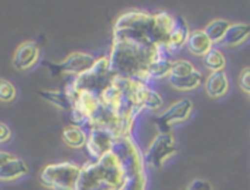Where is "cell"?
<instances>
[{
    "instance_id": "obj_1",
    "label": "cell",
    "mask_w": 250,
    "mask_h": 190,
    "mask_svg": "<svg viewBox=\"0 0 250 190\" xmlns=\"http://www.w3.org/2000/svg\"><path fill=\"white\" fill-rule=\"evenodd\" d=\"M107 57L113 74L148 84L151 64L161 58H172V53L164 46L119 40L112 41L110 54Z\"/></svg>"
},
{
    "instance_id": "obj_2",
    "label": "cell",
    "mask_w": 250,
    "mask_h": 190,
    "mask_svg": "<svg viewBox=\"0 0 250 190\" xmlns=\"http://www.w3.org/2000/svg\"><path fill=\"white\" fill-rule=\"evenodd\" d=\"M127 173L113 150L81 167L75 190H125Z\"/></svg>"
},
{
    "instance_id": "obj_3",
    "label": "cell",
    "mask_w": 250,
    "mask_h": 190,
    "mask_svg": "<svg viewBox=\"0 0 250 190\" xmlns=\"http://www.w3.org/2000/svg\"><path fill=\"white\" fill-rule=\"evenodd\" d=\"M119 40L160 46L156 34V16L136 9L122 13L113 24V41Z\"/></svg>"
},
{
    "instance_id": "obj_4",
    "label": "cell",
    "mask_w": 250,
    "mask_h": 190,
    "mask_svg": "<svg viewBox=\"0 0 250 190\" xmlns=\"http://www.w3.org/2000/svg\"><path fill=\"white\" fill-rule=\"evenodd\" d=\"M115 75L116 74H113L110 71L109 57L104 55L101 58H96L92 68H89L88 71H85V72H82L79 75H75L69 84L77 91L91 93V94L101 96L102 93L112 84Z\"/></svg>"
},
{
    "instance_id": "obj_5",
    "label": "cell",
    "mask_w": 250,
    "mask_h": 190,
    "mask_svg": "<svg viewBox=\"0 0 250 190\" xmlns=\"http://www.w3.org/2000/svg\"><path fill=\"white\" fill-rule=\"evenodd\" d=\"M81 175V166L74 162L53 163L40 173V183L50 190H75Z\"/></svg>"
},
{
    "instance_id": "obj_6",
    "label": "cell",
    "mask_w": 250,
    "mask_h": 190,
    "mask_svg": "<svg viewBox=\"0 0 250 190\" xmlns=\"http://www.w3.org/2000/svg\"><path fill=\"white\" fill-rule=\"evenodd\" d=\"M177 152H178V145L171 132H166V134L160 132L143 153V158L146 165H150L156 169H161L164 163Z\"/></svg>"
},
{
    "instance_id": "obj_7",
    "label": "cell",
    "mask_w": 250,
    "mask_h": 190,
    "mask_svg": "<svg viewBox=\"0 0 250 190\" xmlns=\"http://www.w3.org/2000/svg\"><path fill=\"white\" fill-rule=\"evenodd\" d=\"M96 58L92 54L88 53H72L69 57H66L62 63H50V61H44L42 66L50 70L51 75L57 77L61 74L66 75H79L85 71H88L89 68H92L95 64Z\"/></svg>"
},
{
    "instance_id": "obj_8",
    "label": "cell",
    "mask_w": 250,
    "mask_h": 190,
    "mask_svg": "<svg viewBox=\"0 0 250 190\" xmlns=\"http://www.w3.org/2000/svg\"><path fill=\"white\" fill-rule=\"evenodd\" d=\"M192 102L191 99L184 98L175 104H172L168 109H166L160 117L154 118L153 121L157 125L160 132H171V128L175 123L185 122L192 114Z\"/></svg>"
},
{
    "instance_id": "obj_9",
    "label": "cell",
    "mask_w": 250,
    "mask_h": 190,
    "mask_svg": "<svg viewBox=\"0 0 250 190\" xmlns=\"http://www.w3.org/2000/svg\"><path fill=\"white\" fill-rule=\"evenodd\" d=\"M115 141H116V136L110 131L104 129V128H93L88 134V141L85 146L93 161H98L107 152L112 150Z\"/></svg>"
},
{
    "instance_id": "obj_10",
    "label": "cell",
    "mask_w": 250,
    "mask_h": 190,
    "mask_svg": "<svg viewBox=\"0 0 250 190\" xmlns=\"http://www.w3.org/2000/svg\"><path fill=\"white\" fill-rule=\"evenodd\" d=\"M40 58L39 43L26 41L19 46L13 57V67L17 71H27L37 64Z\"/></svg>"
},
{
    "instance_id": "obj_11",
    "label": "cell",
    "mask_w": 250,
    "mask_h": 190,
    "mask_svg": "<svg viewBox=\"0 0 250 190\" xmlns=\"http://www.w3.org/2000/svg\"><path fill=\"white\" fill-rule=\"evenodd\" d=\"M189 28H188V24L185 22V19L183 16H175V22H174V28H172L171 34H170V39H168V50L171 53H175V51H180L185 44H187V40L189 37Z\"/></svg>"
},
{
    "instance_id": "obj_12",
    "label": "cell",
    "mask_w": 250,
    "mask_h": 190,
    "mask_svg": "<svg viewBox=\"0 0 250 190\" xmlns=\"http://www.w3.org/2000/svg\"><path fill=\"white\" fill-rule=\"evenodd\" d=\"M207 94L211 98H221L229 91V80L225 71H212L205 81Z\"/></svg>"
},
{
    "instance_id": "obj_13",
    "label": "cell",
    "mask_w": 250,
    "mask_h": 190,
    "mask_svg": "<svg viewBox=\"0 0 250 190\" xmlns=\"http://www.w3.org/2000/svg\"><path fill=\"white\" fill-rule=\"evenodd\" d=\"M185 46L191 54L197 55V57H204L211 50L213 44L204 30H195L192 33H189V37H188Z\"/></svg>"
},
{
    "instance_id": "obj_14",
    "label": "cell",
    "mask_w": 250,
    "mask_h": 190,
    "mask_svg": "<svg viewBox=\"0 0 250 190\" xmlns=\"http://www.w3.org/2000/svg\"><path fill=\"white\" fill-rule=\"evenodd\" d=\"M28 173V167L26 162L20 158L10 159L9 162H6L3 166H0V180L1 182H10L16 180L19 177L24 176Z\"/></svg>"
},
{
    "instance_id": "obj_15",
    "label": "cell",
    "mask_w": 250,
    "mask_h": 190,
    "mask_svg": "<svg viewBox=\"0 0 250 190\" xmlns=\"http://www.w3.org/2000/svg\"><path fill=\"white\" fill-rule=\"evenodd\" d=\"M168 81L171 84V87H174L175 90H180V91H192L198 88L202 81H204V75L201 71H192L191 74L188 75H183V77H175V75H170L168 77Z\"/></svg>"
},
{
    "instance_id": "obj_16",
    "label": "cell",
    "mask_w": 250,
    "mask_h": 190,
    "mask_svg": "<svg viewBox=\"0 0 250 190\" xmlns=\"http://www.w3.org/2000/svg\"><path fill=\"white\" fill-rule=\"evenodd\" d=\"M250 36V24L245 23H236V24H230L226 34H225L224 43L225 46L229 47H236L239 44H242Z\"/></svg>"
},
{
    "instance_id": "obj_17",
    "label": "cell",
    "mask_w": 250,
    "mask_h": 190,
    "mask_svg": "<svg viewBox=\"0 0 250 190\" xmlns=\"http://www.w3.org/2000/svg\"><path fill=\"white\" fill-rule=\"evenodd\" d=\"M62 141L68 146H71L74 149H79L86 145L88 134L83 131V128L77 126V125H71V126H66L62 131Z\"/></svg>"
},
{
    "instance_id": "obj_18",
    "label": "cell",
    "mask_w": 250,
    "mask_h": 190,
    "mask_svg": "<svg viewBox=\"0 0 250 190\" xmlns=\"http://www.w3.org/2000/svg\"><path fill=\"white\" fill-rule=\"evenodd\" d=\"M229 26H230V23H229L228 20L216 19V20L211 22V23L205 27L204 31H205L207 36L209 37V40L212 41V44H218V43H222Z\"/></svg>"
},
{
    "instance_id": "obj_19",
    "label": "cell",
    "mask_w": 250,
    "mask_h": 190,
    "mask_svg": "<svg viewBox=\"0 0 250 190\" xmlns=\"http://www.w3.org/2000/svg\"><path fill=\"white\" fill-rule=\"evenodd\" d=\"M172 64H174L172 58H161L156 63H153L148 71L150 80H163L166 77H170Z\"/></svg>"
},
{
    "instance_id": "obj_20",
    "label": "cell",
    "mask_w": 250,
    "mask_h": 190,
    "mask_svg": "<svg viewBox=\"0 0 250 190\" xmlns=\"http://www.w3.org/2000/svg\"><path fill=\"white\" fill-rule=\"evenodd\" d=\"M39 94L41 95V98L47 99L55 107L68 111V112L71 111V104H69L68 95L65 94L64 90H61V91H39Z\"/></svg>"
},
{
    "instance_id": "obj_21",
    "label": "cell",
    "mask_w": 250,
    "mask_h": 190,
    "mask_svg": "<svg viewBox=\"0 0 250 190\" xmlns=\"http://www.w3.org/2000/svg\"><path fill=\"white\" fill-rule=\"evenodd\" d=\"M204 63H205V67L209 68L211 71H224L226 66V58L219 50L212 47L211 50L204 55Z\"/></svg>"
},
{
    "instance_id": "obj_22",
    "label": "cell",
    "mask_w": 250,
    "mask_h": 190,
    "mask_svg": "<svg viewBox=\"0 0 250 190\" xmlns=\"http://www.w3.org/2000/svg\"><path fill=\"white\" fill-rule=\"evenodd\" d=\"M17 96V88L13 82L1 78L0 80V101L1 102H13Z\"/></svg>"
},
{
    "instance_id": "obj_23",
    "label": "cell",
    "mask_w": 250,
    "mask_h": 190,
    "mask_svg": "<svg viewBox=\"0 0 250 190\" xmlns=\"http://www.w3.org/2000/svg\"><path fill=\"white\" fill-rule=\"evenodd\" d=\"M197 68L194 67V64L191 61H187V60H177L174 61L171 68V75L175 77H183V75H188L191 74L192 71H195Z\"/></svg>"
},
{
    "instance_id": "obj_24",
    "label": "cell",
    "mask_w": 250,
    "mask_h": 190,
    "mask_svg": "<svg viewBox=\"0 0 250 190\" xmlns=\"http://www.w3.org/2000/svg\"><path fill=\"white\" fill-rule=\"evenodd\" d=\"M183 190H218L212 186L208 180H204V179H195L194 182H191L185 189Z\"/></svg>"
},
{
    "instance_id": "obj_25",
    "label": "cell",
    "mask_w": 250,
    "mask_h": 190,
    "mask_svg": "<svg viewBox=\"0 0 250 190\" xmlns=\"http://www.w3.org/2000/svg\"><path fill=\"white\" fill-rule=\"evenodd\" d=\"M239 87L242 88L243 93L250 94V67L245 68V70L240 72V77H239Z\"/></svg>"
},
{
    "instance_id": "obj_26",
    "label": "cell",
    "mask_w": 250,
    "mask_h": 190,
    "mask_svg": "<svg viewBox=\"0 0 250 190\" xmlns=\"http://www.w3.org/2000/svg\"><path fill=\"white\" fill-rule=\"evenodd\" d=\"M10 138H12V131H10V128H9L6 123L0 122V143L7 142Z\"/></svg>"
},
{
    "instance_id": "obj_27",
    "label": "cell",
    "mask_w": 250,
    "mask_h": 190,
    "mask_svg": "<svg viewBox=\"0 0 250 190\" xmlns=\"http://www.w3.org/2000/svg\"><path fill=\"white\" fill-rule=\"evenodd\" d=\"M13 153L10 152H4V150H0V166H3L6 162H9L10 159H13Z\"/></svg>"
},
{
    "instance_id": "obj_28",
    "label": "cell",
    "mask_w": 250,
    "mask_h": 190,
    "mask_svg": "<svg viewBox=\"0 0 250 190\" xmlns=\"http://www.w3.org/2000/svg\"><path fill=\"white\" fill-rule=\"evenodd\" d=\"M249 95H250V94H249Z\"/></svg>"
}]
</instances>
